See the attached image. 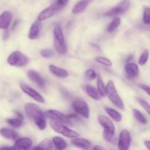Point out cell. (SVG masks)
<instances>
[{"mask_svg": "<svg viewBox=\"0 0 150 150\" xmlns=\"http://www.w3.org/2000/svg\"><path fill=\"white\" fill-rule=\"evenodd\" d=\"M7 122L13 127H19L23 125V120L20 118H10L6 120Z\"/></svg>", "mask_w": 150, "mask_h": 150, "instance_id": "obj_29", "label": "cell"}, {"mask_svg": "<svg viewBox=\"0 0 150 150\" xmlns=\"http://www.w3.org/2000/svg\"><path fill=\"white\" fill-rule=\"evenodd\" d=\"M44 115H45V117H47L48 118L51 119L54 121L59 122L68 125H73L70 119L67 116L63 114L60 111H57V110H48V111H45Z\"/></svg>", "mask_w": 150, "mask_h": 150, "instance_id": "obj_9", "label": "cell"}, {"mask_svg": "<svg viewBox=\"0 0 150 150\" xmlns=\"http://www.w3.org/2000/svg\"><path fill=\"white\" fill-rule=\"evenodd\" d=\"M71 143L74 146L83 149H90L92 148V144L89 141L83 138H74L72 139Z\"/></svg>", "mask_w": 150, "mask_h": 150, "instance_id": "obj_16", "label": "cell"}, {"mask_svg": "<svg viewBox=\"0 0 150 150\" xmlns=\"http://www.w3.org/2000/svg\"><path fill=\"white\" fill-rule=\"evenodd\" d=\"M137 100H138V102L139 103V104H140V105H142L144 108L145 111H146V113L148 114V115H149L150 114V107H149V103H148L146 100H144L142 99V98H138Z\"/></svg>", "mask_w": 150, "mask_h": 150, "instance_id": "obj_33", "label": "cell"}, {"mask_svg": "<svg viewBox=\"0 0 150 150\" xmlns=\"http://www.w3.org/2000/svg\"><path fill=\"white\" fill-rule=\"evenodd\" d=\"M41 26H42V24H41V21H40L34 22V23L31 25V27L30 29H29L28 38L30 40L36 39L40 34Z\"/></svg>", "mask_w": 150, "mask_h": 150, "instance_id": "obj_18", "label": "cell"}, {"mask_svg": "<svg viewBox=\"0 0 150 150\" xmlns=\"http://www.w3.org/2000/svg\"><path fill=\"white\" fill-rule=\"evenodd\" d=\"M70 0H57V2L58 3L59 5H61L62 7H64L67 5V3L69 2Z\"/></svg>", "mask_w": 150, "mask_h": 150, "instance_id": "obj_37", "label": "cell"}, {"mask_svg": "<svg viewBox=\"0 0 150 150\" xmlns=\"http://www.w3.org/2000/svg\"><path fill=\"white\" fill-rule=\"evenodd\" d=\"M144 145L146 146V148H147L148 149H150V142L149 141H145Z\"/></svg>", "mask_w": 150, "mask_h": 150, "instance_id": "obj_38", "label": "cell"}, {"mask_svg": "<svg viewBox=\"0 0 150 150\" xmlns=\"http://www.w3.org/2000/svg\"><path fill=\"white\" fill-rule=\"evenodd\" d=\"M139 86H140V87L142 88V89H143V90L144 91V92H146V93L148 95H149V86H147V85H145V84H140V85H139Z\"/></svg>", "mask_w": 150, "mask_h": 150, "instance_id": "obj_36", "label": "cell"}, {"mask_svg": "<svg viewBox=\"0 0 150 150\" xmlns=\"http://www.w3.org/2000/svg\"><path fill=\"white\" fill-rule=\"evenodd\" d=\"M105 111H106L107 114L112 118V120H114L115 122H121L122 120V116L121 115V114L119 113L117 111H116V110H114V108L106 107V108H105Z\"/></svg>", "mask_w": 150, "mask_h": 150, "instance_id": "obj_25", "label": "cell"}, {"mask_svg": "<svg viewBox=\"0 0 150 150\" xmlns=\"http://www.w3.org/2000/svg\"><path fill=\"white\" fill-rule=\"evenodd\" d=\"M54 47L57 52L59 54H64L67 51V47L66 45L65 40L63 35L61 25L57 23L54 28Z\"/></svg>", "mask_w": 150, "mask_h": 150, "instance_id": "obj_2", "label": "cell"}, {"mask_svg": "<svg viewBox=\"0 0 150 150\" xmlns=\"http://www.w3.org/2000/svg\"><path fill=\"white\" fill-rule=\"evenodd\" d=\"M100 125L104 128L103 137L107 142L112 140L115 133V126L110 119L103 115H99L98 117Z\"/></svg>", "mask_w": 150, "mask_h": 150, "instance_id": "obj_3", "label": "cell"}, {"mask_svg": "<svg viewBox=\"0 0 150 150\" xmlns=\"http://www.w3.org/2000/svg\"><path fill=\"white\" fill-rule=\"evenodd\" d=\"M21 89L26 95H27L28 96L35 100L38 103H45V99L43 98V97L39 92H37L35 89L29 86V85L25 84V83H21Z\"/></svg>", "mask_w": 150, "mask_h": 150, "instance_id": "obj_11", "label": "cell"}, {"mask_svg": "<svg viewBox=\"0 0 150 150\" xmlns=\"http://www.w3.org/2000/svg\"><path fill=\"white\" fill-rule=\"evenodd\" d=\"M52 143L53 145H54L55 147L58 149H66L67 146V142L60 136H54L52 139Z\"/></svg>", "mask_w": 150, "mask_h": 150, "instance_id": "obj_23", "label": "cell"}, {"mask_svg": "<svg viewBox=\"0 0 150 150\" xmlns=\"http://www.w3.org/2000/svg\"><path fill=\"white\" fill-rule=\"evenodd\" d=\"M72 107L73 109L84 118L88 119L89 117V108L85 101L81 100H76L72 103Z\"/></svg>", "mask_w": 150, "mask_h": 150, "instance_id": "obj_10", "label": "cell"}, {"mask_svg": "<svg viewBox=\"0 0 150 150\" xmlns=\"http://www.w3.org/2000/svg\"><path fill=\"white\" fill-rule=\"evenodd\" d=\"M40 55L42 56V57L48 59V58H51V57H52L53 56H54V53L52 50L45 48V49L41 50L40 52Z\"/></svg>", "mask_w": 150, "mask_h": 150, "instance_id": "obj_32", "label": "cell"}, {"mask_svg": "<svg viewBox=\"0 0 150 150\" xmlns=\"http://www.w3.org/2000/svg\"><path fill=\"white\" fill-rule=\"evenodd\" d=\"M32 141L29 138H21L18 139L15 143V147L16 149H28L32 146Z\"/></svg>", "mask_w": 150, "mask_h": 150, "instance_id": "obj_20", "label": "cell"}, {"mask_svg": "<svg viewBox=\"0 0 150 150\" xmlns=\"http://www.w3.org/2000/svg\"><path fill=\"white\" fill-rule=\"evenodd\" d=\"M131 144V135L127 130H123L120 133L118 142V147L120 149H128Z\"/></svg>", "mask_w": 150, "mask_h": 150, "instance_id": "obj_12", "label": "cell"}, {"mask_svg": "<svg viewBox=\"0 0 150 150\" xmlns=\"http://www.w3.org/2000/svg\"><path fill=\"white\" fill-rule=\"evenodd\" d=\"M92 149H93L94 150H96V149H100V150H103L104 149V148L103 147V146H94L93 148H92Z\"/></svg>", "mask_w": 150, "mask_h": 150, "instance_id": "obj_39", "label": "cell"}, {"mask_svg": "<svg viewBox=\"0 0 150 150\" xmlns=\"http://www.w3.org/2000/svg\"><path fill=\"white\" fill-rule=\"evenodd\" d=\"M131 1L130 0H122L115 7H112L111 10L107 11L104 14L105 16H114L117 15H122L127 12L130 9Z\"/></svg>", "mask_w": 150, "mask_h": 150, "instance_id": "obj_7", "label": "cell"}, {"mask_svg": "<svg viewBox=\"0 0 150 150\" xmlns=\"http://www.w3.org/2000/svg\"><path fill=\"white\" fill-rule=\"evenodd\" d=\"M106 95L115 106H117L120 109H125L124 103L119 95L117 89L115 87V85L112 81H109L107 83Z\"/></svg>", "mask_w": 150, "mask_h": 150, "instance_id": "obj_4", "label": "cell"}, {"mask_svg": "<svg viewBox=\"0 0 150 150\" xmlns=\"http://www.w3.org/2000/svg\"><path fill=\"white\" fill-rule=\"evenodd\" d=\"M13 18V14L10 11H4L0 15V29H7Z\"/></svg>", "mask_w": 150, "mask_h": 150, "instance_id": "obj_14", "label": "cell"}, {"mask_svg": "<svg viewBox=\"0 0 150 150\" xmlns=\"http://www.w3.org/2000/svg\"><path fill=\"white\" fill-rule=\"evenodd\" d=\"M49 70L57 77L60 78V79H65V78L68 77L69 73L64 69L61 68L59 67H57V66L54 65V64H51L48 67Z\"/></svg>", "mask_w": 150, "mask_h": 150, "instance_id": "obj_19", "label": "cell"}, {"mask_svg": "<svg viewBox=\"0 0 150 150\" xmlns=\"http://www.w3.org/2000/svg\"><path fill=\"white\" fill-rule=\"evenodd\" d=\"M50 125H51V128L54 131L62 135V136H65V137L70 138V139H74V138H77L80 136L79 133L71 130V129H70L67 126L64 125L63 123L59 122L54 121L53 120V121H51L50 122Z\"/></svg>", "mask_w": 150, "mask_h": 150, "instance_id": "obj_5", "label": "cell"}, {"mask_svg": "<svg viewBox=\"0 0 150 150\" xmlns=\"http://www.w3.org/2000/svg\"><path fill=\"white\" fill-rule=\"evenodd\" d=\"M120 23H121V19L120 18H115L114 20L111 21V23L108 25V28H107V31L109 33H111L114 31H115L116 29L118 28V26H120Z\"/></svg>", "mask_w": 150, "mask_h": 150, "instance_id": "obj_28", "label": "cell"}, {"mask_svg": "<svg viewBox=\"0 0 150 150\" xmlns=\"http://www.w3.org/2000/svg\"><path fill=\"white\" fill-rule=\"evenodd\" d=\"M148 58H149V51L148 50H145L140 56V58L139 59V64L140 65H144L147 62Z\"/></svg>", "mask_w": 150, "mask_h": 150, "instance_id": "obj_31", "label": "cell"}, {"mask_svg": "<svg viewBox=\"0 0 150 150\" xmlns=\"http://www.w3.org/2000/svg\"><path fill=\"white\" fill-rule=\"evenodd\" d=\"M24 110L28 117L35 122V125L40 130H44L46 127L45 115L37 104L28 103L24 105Z\"/></svg>", "mask_w": 150, "mask_h": 150, "instance_id": "obj_1", "label": "cell"}, {"mask_svg": "<svg viewBox=\"0 0 150 150\" xmlns=\"http://www.w3.org/2000/svg\"><path fill=\"white\" fill-rule=\"evenodd\" d=\"M95 61L99 63V64L106 66V67H111L112 66V62H111V60L108 58H105V57H98L95 59Z\"/></svg>", "mask_w": 150, "mask_h": 150, "instance_id": "obj_30", "label": "cell"}, {"mask_svg": "<svg viewBox=\"0 0 150 150\" xmlns=\"http://www.w3.org/2000/svg\"><path fill=\"white\" fill-rule=\"evenodd\" d=\"M85 77L89 81H92L94 79H96L97 77V73H95V71L92 69H89L86 71L85 73Z\"/></svg>", "mask_w": 150, "mask_h": 150, "instance_id": "obj_35", "label": "cell"}, {"mask_svg": "<svg viewBox=\"0 0 150 150\" xmlns=\"http://www.w3.org/2000/svg\"><path fill=\"white\" fill-rule=\"evenodd\" d=\"M15 113H16V114H17L18 117V118H20V119H21V120H23V116H22V114H21L20 112H18V111H15Z\"/></svg>", "mask_w": 150, "mask_h": 150, "instance_id": "obj_40", "label": "cell"}, {"mask_svg": "<svg viewBox=\"0 0 150 150\" xmlns=\"http://www.w3.org/2000/svg\"><path fill=\"white\" fill-rule=\"evenodd\" d=\"M133 115H134L135 118L137 120V121H139V122L144 125H146L147 123V119L145 117V116L140 111H139L137 109H133Z\"/></svg>", "mask_w": 150, "mask_h": 150, "instance_id": "obj_27", "label": "cell"}, {"mask_svg": "<svg viewBox=\"0 0 150 150\" xmlns=\"http://www.w3.org/2000/svg\"><path fill=\"white\" fill-rule=\"evenodd\" d=\"M0 134L3 137L6 138L7 139H12V140H15V139H18V133L10 128H1L0 129Z\"/></svg>", "mask_w": 150, "mask_h": 150, "instance_id": "obj_22", "label": "cell"}, {"mask_svg": "<svg viewBox=\"0 0 150 150\" xmlns=\"http://www.w3.org/2000/svg\"><path fill=\"white\" fill-rule=\"evenodd\" d=\"M63 8H64V7H62L61 5H59V4L56 1V2H54V4L50 5L49 7L45 8V10H43L40 13L39 16H38V21H42L47 20V19L50 18H51L52 16H54L56 13L59 12L60 10H62Z\"/></svg>", "mask_w": 150, "mask_h": 150, "instance_id": "obj_8", "label": "cell"}, {"mask_svg": "<svg viewBox=\"0 0 150 150\" xmlns=\"http://www.w3.org/2000/svg\"><path fill=\"white\" fill-rule=\"evenodd\" d=\"M53 148L52 141L50 139H45L39 144L37 146H35V149H51Z\"/></svg>", "mask_w": 150, "mask_h": 150, "instance_id": "obj_26", "label": "cell"}, {"mask_svg": "<svg viewBox=\"0 0 150 150\" xmlns=\"http://www.w3.org/2000/svg\"><path fill=\"white\" fill-rule=\"evenodd\" d=\"M96 79L98 92L101 97H105L106 95V86H105L103 81L100 75H97Z\"/></svg>", "mask_w": 150, "mask_h": 150, "instance_id": "obj_24", "label": "cell"}, {"mask_svg": "<svg viewBox=\"0 0 150 150\" xmlns=\"http://www.w3.org/2000/svg\"><path fill=\"white\" fill-rule=\"evenodd\" d=\"M125 70L128 79H135L139 73V66L133 62L127 63L125 67Z\"/></svg>", "mask_w": 150, "mask_h": 150, "instance_id": "obj_15", "label": "cell"}, {"mask_svg": "<svg viewBox=\"0 0 150 150\" xmlns=\"http://www.w3.org/2000/svg\"><path fill=\"white\" fill-rule=\"evenodd\" d=\"M85 91L87 93V95L95 100H100L101 99V96L99 92H98V89H95L94 86H91L89 84L86 85L85 86Z\"/></svg>", "mask_w": 150, "mask_h": 150, "instance_id": "obj_21", "label": "cell"}, {"mask_svg": "<svg viewBox=\"0 0 150 150\" xmlns=\"http://www.w3.org/2000/svg\"><path fill=\"white\" fill-rule=\"evenodd\" d=\"M93 0H80L76 4L72 10V13L74 15L79 14L84 11Z\"/></svg>", "mask_w": 150, "mask_h": 150, "instance_id": "obj_17", "label": "cell"}, {"mask_svg": "<svg viewBox=\"0 0 150 150\" xmlns=\"http://www.w3.org/2000/svg\"><path fill=\"white\" fill-rule=\"evenodd\" d=\"M27 76L30 79V80H32V81L35 82L39 87L42 88V89L45 87V81L42 79V76H41L39 73H37L35 70H29L27 72Z\"/></svg>", "mask_w": 150, "mask_h": 150, "instance_id": "obj_13", "label": "cell"}, {"mask_svg": "<svg viewBox=\"0 0 150 150\" xmlns=\"http://www.w3.org/2000/svg\"><path fill=\"white\" fill-rule=\"evenodd\" d=\"M7 63L11 66L15 67H23L26 65L29 62L28 57L19 51H13L9 55L7 59Z\"/></svg>", "mask_w": 150, "mask_h": 150, "instance_id": "obj_6", "label": "cell"}, {"mask_svg": "<svg viewBox=\"0 0 150 150\" xmlns=\"http://www.w3.org/2000/svg\"><path fill=\"white\" fill-rule=\"evenodd\" d=\"M143 22L145 23V24H149L150 23V9H149V7H145L144 11Z\"/></svg>", "mask_w": 150, "mask_h": 150, "instance_id": "obj_34", "label": "cell"}]
</instances>
